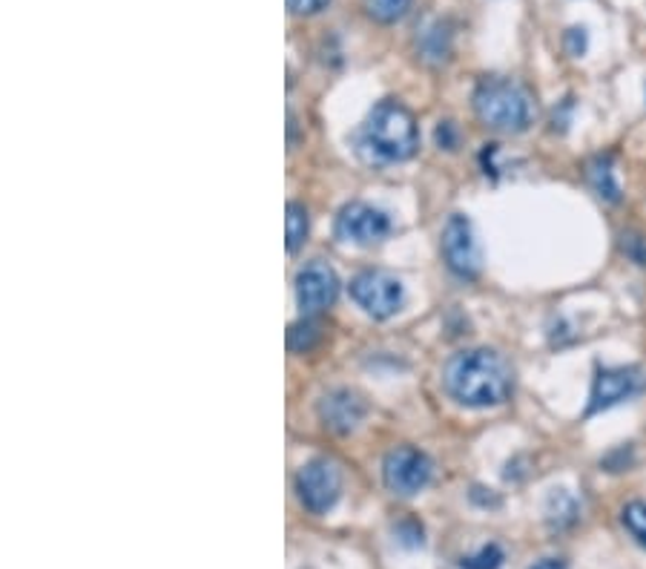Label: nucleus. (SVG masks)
Wrapping results in <instances>:
<instances>
[{"label":"nucleus","mask_w":646,"mask_h":569,"mask_svg":"<svg viewBox=\"0 0 646 569\" xmlns=\"http://www.w3.org/2000/svg\"><path fill=\"white\" fill-rule=\"evenodd\" d=\"M445 391L469 408H489L506 403L515 385L509 359L492 349L454 354L443 371Z\"/></svg>","instance_id":"f257e3e1"},{"label":"nucleus","mask_w":646,"mask_h":569,"mask_svg":"<svg viewBox=\"0 0 646 569\" xmlns=\"http://www.w3.org/2000/svg\"><path fill=\"white\" fill-rule=\"evenodd\" d=\"M420 144V132L414 115L396 101H380L365 118L359 132V150L368 162L394 164L411 159Z\"/></svg>","instance_id":"f03ea898"},{"label":"nucleus","mask_w":646,"mask_h":569,"mask_svg":"<svg viewBox=\"0 0 646 569\" xmlns=\"http://www.w3.org/2000/svg\"><path fill=\"white\" fill-rule=\"evenodd\" d=\"M477 118L501 132H523L534 122V101L511 78H483L474 90Z\"/></svg>","instance_id":"7ed1b4c3"},{"label":"nucleus","mask_w":646,"mask_h":569,"mask_svg":"<svg viewBox=\"0 0 646 569\" xmlns=\"http://www.w3.org/2000/svg\"><path fill=\"white\" fill-rule=\"evenodd\" d=\"M351 296L359 308L373 319L394 317L403 308V282L388 270H363L351 279Z\"/></svg>","instance_id":"20e7f679"},{"label":"nucleus","mask_w":646,"mask_h":569,"mask_svg":"<svg viewBox=\"0 0 646 569\" xmlns=\"http://www.w3.org/2000/svg\"><path fill=\"white\" fill-rule=\"evenodd\" d=\"M342 492V472L340 466L325 457H316L311 464H305L296 475V495H300L302 506L307 513L325 515Z\"/></svg>","instance_id":"39448f33"},{"label":"nucleus","mask_w":646,"mask_h":569,"mask_svg":"<svg viewBox=\"0 0 646 569\" xmlns=\"http://www.w3.org/2000/svg\"><path fill=\"white\" fill-rule=\"evenodd\" d=\"M434 466L420 448L400 446L394 452H388L385 464H382V480L385 486L400 497H411L417 492L429 486Z\"/></svg>","instance_id":"423d86ee"},{"label":"nucleus","mask_w":646,"mask_h":569,"mask_svg":"<svg viewBox=\"0 0 646 569\" xmlns=\"http://www.w3.org/2000/svg\"><path fill=\"white\" fill-rule=\"evenodd\" d=\"M443 260L463 279H474L480 274V265H483L480 242H477L474 228H471V222L466 216H452L445 222Z\"/></svg>","instance_id":"0eeeda50"},{"label":"nucleus","mask_w":646,"mask_h":569,"mask_svg":"<svg viewBox=\"0 0 646 569\" xmlns=\"http://www.w3.org/2000/svg\"><path fill=\"white\" fill-rule=\"evenodd\" d=\"M340 296V277L328 262H311L296 274V300L305 314H322Z\"/></svg>","instance_id":"6e6552de"},{"label":"nucleus","mask_w":646,"mask_h":569,"mask_svg":"<svg viewBox=\"0 0 646 569\" xmlns=\"http://www.w3.org/2000/svg\"><path fill=\"white\" fill-rule=\"evenodd\" d=\"M641 389H644V371H641V368H604V371H598V377H595V385H592L586 415H598V412L618 406L623 400L635 397Z\"/></svg>","instance_id":"1a4fd4ad"},{"label":"nucleus","mask_w":646,"mask_h":569,"mask_svg":"<svg viewBox=\"0 0 646 569\" xmlns=\"http://www.w3.org/2000/svg\"><path fill=\"white\" fill-rule=\"evenodd\" d=\"M388 233H391V219L382 211L371 207V204L351 202L337 216V237L342 242L373 244L385 239Z\"/></svg>","instance_id":"9d476101"},{"label":"nucleus","mask_w":646,"mask_h":569,"mask_svg":"<svg viewBox=\"0 0 646 569\" xmlns=\"http://www.w3.org/2000/svg\"><path fill=\"white\" fill-rule=\"evenodd\" d=\"M319 417H322V423L328 426V429L347 434V431H354L356 426L363 423L365 403L354 391L337 389L322 397V403H319Z\"/></svg>","instance_id":"9b49d317"},{"label":"nucleus","mask_w":646,"mask_h":569,"mask_svg":"<svg viewBox=\"0 0 646 569\" xmlns=\"http://www.w3.org/2000/svg\"><path fill=\"white\" fill-rule=\"evenodd\" d=\"M586 176H590V185L595 188V193H598L600 199H606V202H621V185L615 179L612 159H609V155H606V159L604 155L595 159V162L590 164Z\"/></svg>","instance_id":"f8f14e48"},{"label":"nucleus","mask_w":646,"mask_h":569,"mask_svg":"<svg viewBox=\"0 0 646 569\" xmlns=\"http://www.w3.org/2000/svg\"><path fill=\"white\" fill-rule=\"evenodd\" d=\"M307 228H311V222H307V211L305 204L291 202L288 204V216H284V233H288V251L296 253L305 244L307 239Z\"/></svg>","instance_id":"ddd939ff"},{"label":"nucleus","mask_w":646,"mask_h":569,"mask_svg":"<svg viewBox=\"0 0 646 569\" xmlns=\"http://www.w3.org/2000/svg\"><path fill=\"white\" fill-rule=\"evenodd\" d=\"M411 7V0H365V9H368V15L373 21H380V24H394L400 17L408 12Z\"/></svg>","instance_id":"4468645a"},{"label":"nucleus","mask_w":646,"mask_h":569,"mask_svg":"<svg viewBox=\"0 0 646 569\" xmlns=\"http://www.w3.org/2000/svg\"><path fill=\"white\" fill-rule=\"evenodd\" d=\"M621 521L623 527H626V532H630L641 546H646V501H632V504L623 506Z\"/></svg>","instance_id":"2eb2a0df"},{"label":"nucleus","mask_w":646,"mask_h":569,"mask_svg":"<svg viewBox=\"0 0 646 569\" xmlns=\"http://www.w3.org/2000/svg\"><path fill=\"white\" fill-rule=\"evenodd\" d=\"M501 564H503V549L497 544H489L477 555L466 558V561H463V569H501Z\"/></svg>","instance_id":"dca6fc26"},{"label":"nucleus","mask_w":646,"mask_h":569,"mask_svg":"<svg viewBox=\"0 0 646 569\" xmlns=\"http://www.w3.org/2000/svg\"><path fill=\"white\" fill-rule=\"evenodd\" d=\"M319 340V328L314 323H296L288 333V342H291L293 351H307L314 349V342Z\"/></svg>","instance_id":"f3484780"},{"label":"nucleus","mask_w":646,"mask_h":569,"mask_svg":"<svg viewBox=\"0 0 646 569\" xmlns=\"http://www.w3.org/2000/svg\"><path fill=\"white\" fill-rule=\"evenodd\" d=\"M331 0H288V9L296 15H314L319 9H325Z\"/></svg>","instance_id":"a211bd4d"},{"label":"nucleus","mask_w":646,"mask_h":569,"mask_svg":"<svg viewBox=\"0 0 646 569\" xmlns=\"http://www.w3.org/2000/svg\"><path fill=\"white\" fill-rule=\"evenodd\" d=\"M529 569H566V564L558 561V558H543V561H537Z\"/></svg>","instance_id":"6ab92c4d"}]
</instances>
